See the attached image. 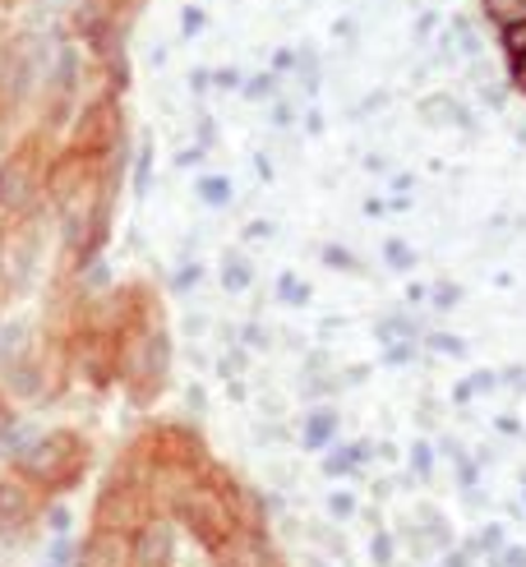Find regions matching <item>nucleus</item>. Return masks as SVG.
Instances as JSON below:
<instances>
[{"mask_svg": "<svg viewBox=\"0 0 526 567\" xmlns=\"http://www.w3.org/2000/svg\"><path fill=\"white\" fill-rule=\"evenodd\" d=\"M240 507H236V494L231 489H213V485H194L185 498H181V522L199 535V540L213 549L221 545L227 535L240 526Z\"/></svg>", "mask_w": 526, "mask_h": 567, "instance_id": "nucleus-1", "label": "nucleus"}, {"mask_svg": "<svg viewBox=\"0 0 526 567\" xmlns=\"http://www.w3.org/2000/svg\"><path fill=\"white\" fill-rule=\"evenodd\" d=\"M79 466H83V447H79V439H70V434L42 439V443L23 457V475L38 480V485H47V489L70 485V480L79 475Z\"/></svg>", "mask_w": 526, "mask_h": 567, "instance_id": "nucleus-2", "label": "nucleus"}, {"mask_svg": "<svg viewBox=\"0 0 526 567\" xmlns=\"http://www.w3.org/2000/svg\"><path fill=\"white\" fill-rule=\"evenodd\" d=\"M148 489H138L134 480H116L102 503H97V526L102 530H121V535H138L153 522V507H148Z\"/></svg>", "mask_w": 526, "mask_h": 567, "instance_id": "nucleus-3", "label": "nucleus"}, {"mask_svg": "<svg viewBox=\"0 0 526 567\" xmlns=\"http://www.w3.org/2000/svg\"><path fill=\"white\" fill-rule=\"evenodd\" d=\"M208 554H213V567H268L272 563V549L255 526H236L227 540L213 545Z\"/></svg>", "mask_w": 526, "mask_h": 567, "instance_id": "nucleus-4", "label": "nucleus"}, {"mask_svg": "<svg viewBox=\"0 0 526 567\" xmlns=\"http://www.w3.org/2000/svg\"><path fill=\"white\" fill-rule=\"evenodd\" d=\"M79 567H134V535L97 526L79 554Z\"/></svg>", "mask_w": 526, "mask_h": 567, "instance_id": "nucleus-5", "label": "nucleus"}, {"mask_svg": "<svg viewBox=\"0 0 526 567\" xmlns=\"http://www.w3.org/2000/svg\"><path fill=\"white\" fill-rule=\"evenodd\" d=\"M28 194H33V157H10L0 166V208L6 213L23 208Z\"/></svg>", "mask_w": 526, "mask_h": 567, "instance_id": "nucleus-6", "label": "nucleus"}, {"mask_svg": "<svg viewBox=\"0 0 526 567\" xmlns=\"http://www.w3.org/2000/svg\"><path fill=\"white\" fill-rule=\"evenodd\" d=\"M166 563H172V535H166V526L148 522L134 535V567H166Z\"/></svg>", "mask_w": 526, "mask_h": 567, "instance_id": "nucleus-7", "label": "nucleus"}, {"mask_svg": "<svg viewBox=\"0 0 526 567\" xmlns=\"http://www.w3.org/2000/svg\"><path fill=\"white\" fill-rule=\"evenodd\" d=\"M33 513V494L19 480H0V526H19Z\"/></svg>", "mask_w": 526, "mask_h": 567, "instance_id": "nucleus-8", "label": "nucleus"}, {"mask_svg": "<svg viewBox=\"0 0 526 567\" xmlns=\"http://www.w3.org/2000/svg\"><path fill=\"white\" fill-rule=\"evenodd\" d=\"M485 10L498 28H513V23H526V0H485Z\"/></svg>", "mask_w": 526, "mask_h": 567, "instance_id": "nucleus-9", "label": "nucleus"}, {"mask_svg": "<svg viewBox=\"0 0 526 567\" xmlns=\"http://www.w3.org/2000/svg\"><path fill=\"white\" fill-rule=\"evenodd\" d=\"M504 47H508V55L517 61V55H526V23H513V28H504Z\"/></svg>", "mask_w": 526, "mask_h": 567, "instance_id": "nucleus-10", "label": "nucleus"}, {"mask_svg": "<svg viewBox=\"0 0 526 567\" xmlns=\"http://www.w3.org/2000/svg\"><path fill=\"white\" fill-rule=\"evenodd\" d=\"M328 430H332V420H328V415H323V420H314V424H310V443H323V439H328Z\"/></svg>", "mask_w": 526, "mask_h": 567, "instance_id": "nucleus-11", "label": "nucleus"}, {"mask_svg": "<svg viewBox=\"0 0 526 567\" xmlns=\"http://www.w3.org/2000/svg\"><path fill=\"white\" fill-rule=\"evenodd\" d=\"M504 567H526V549H508L504 554Z\"/></svg>", "mask_w": 526, "mask_h": 567, "instance_id": "nucleus-12", "label": "nucleus"}, {"mask_svg": "<svg viewBox=\"0 0 526 567\" xmlns=\"http://www.w3.org/2000/svg\"><path fill=\"white\" fill-rule=\"evenodd\" d=\"M513 79H517L522 89H526V55H517V61H513Z\"/></svg>", "mask_w": 526, "mask_h": 567, "instance_id": "nucleus-13", "label": "nucleus"}]
</instances>
